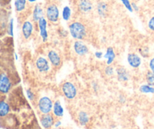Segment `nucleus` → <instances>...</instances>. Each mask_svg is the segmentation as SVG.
I'll return each instance as SVG.
<instances>
[{
	"label": "nucleus",
	"mask_w": 154,
	"mask_h": 129,
	"mask_svg": "<svg viewBox=\"0 0 154 129\" xmlns=\"http://www.w3.org/2000/svg\"><path fill=\"white\" fill-rule=\"evenodd\" d=\"M62 125V122L60 120H57L54 122V128H60V126Z\"/></svg>",
	"instance_id": "37"
},
{
	"label": "nucleus",
	"mask_w": 154,
	"mask_h": 129,
	"mask_svg": "<svg viewBox=\"0 0 154 129\" xmlns=\"http://www.w3.org/2000/svg\"><path fill=\"white\" fill-rule=\"evenodd\" d=\"M147 26H148V28L150 29L151 31L154 32V16L152 17V18L149 20Z\"/></svg>",
	"instance_id": "31"
},
{
	"label": "nucleus",
	"mask_w": 154,
	"mask_h": 129,
	"mask_svg": "<svg viewBox=\"0 0 154 129\" xmlns=\"http://www.w3.org/2000/svg\"><path fill=\"white\" fill-rule=\"evenodd\" d=\"M104 58L106 60V65H112L116 59V53L113 47H108L105 53L104 54Z\"/></svg>",
	"instance_id": "16"
},
{
	"label": "nucleus",
	"mask_w": 154,
	"mask_h": 129,
	"mask_svg": "<svg viewBox=\"0 0 154 129\" xmlns=\"http://www.w3.org/2000/svg\"><path fill=\"white\" fill-rule=\"evenodd\" d=\"M127 63L132 69H138L142 64V59L140 54L135 52H131L127 54Z\"/></svg>",
	"instance_id": "9"
},
{
	"label": "nucleus",
	"mask_w": 154,
	"mask_h": 129,
	"mask_svg": "<svg viewBox=\"0 0 154 129\" xmlns=\"http://www.w3.org/2000/svg\"><path fill=\"white\" fill-rule=\"evenodd\" d=\"M34 33V24L31 21H25L22 24V34L25 39H29Z\"/></svg>",
	"instance_id": "12"
},
{
	"label": "nucleus",
	"mask_w": 154,
	"mask_h": 129,
	"mask_svg": "<svg viewBox=\"0 0 154 129\" xmlns=\"http://www.w3.org/2000/svg\"><path fill=\"white\" fill-rule=\"evenodd\" d=\"M52 113L53 115L57 118H62L64 115V108H63L61 102L59 100H57L54 103Z\"/></svg>",
	"instance_id": "18"
},
{
	"label": "nucleus",
	"mask_w": 154,
	"mask_h": 129,
	"mask_svg": "<svg viewBox=\"0 0 154 129\" xmlns=\"http://www.w3.org/2000/svg\"><path fill=\"white\" fill-rule=\"evenodd\" d=\"M45 11L40 4H35L32 12V20L33 22L37 23L41 18H45Z\"/></svg>",
	"instance_id": "15"
},
{
	"label": "nucleus",
	"mask_w": 154,
	"mask_h": 129,
	"mask_svg": "<svg viewBox=\"0 0 154 129\" xmlns=\"http://www.w3.org/2000/svg\"><path fill=\"white\" fill-rule=\"evenodd\" d=\"M38 0H27V2L29 3H35Z\"/></svg>",
	"instance_id": "38"
},
{
	"label": "nucleus",
	"mask_w": 154,
	"mask_h": 129,
	"mask_svg": "<svg viewBox=\"0 0 154 129\" xmlns=\"http://www.w3.org/2000/svg\"><path fill=\"white\" fill-rule=\"evenodd\" d=\"M131 5H132V9H133L134 11H139V7H138V5L135 2H131Z\"/></svg>",
	"instance_id": "36"
},
{
	"label": "nucleus",
	"mask_w": 154,
	"mask_h": 129,
	"mask_svg": "<svg viewBox=\"0 0 154 129\" xmlns=\"http://www.w3.org/2000/svg\"><path fill=\"white\" fill-rule=\"evenodd\" d=\"M45 18L48 22L57 24L60 18V11L59 7L55 3L49 4L45 8Z\"/></svg>",
	"instance_id": "2"
},
{
	"label": "nucleus",
	"mask_w": 154,
	"mask_h": 129,
	"mask_svg": "<svg viewBox=\"0 0 154 129\" xmlns=\"http://www.w3.org/2000/svg\"><path fill=\"white\" fill-rule=\"evenodd\" d=\"M78 11L83 15H87L93 10V3L92 0H78Z\"/></svg>",
	"instance_id": "10"
},
{
	"label": "nucleus",
	"mask_w": 154,
	"mask_h": 129,
	"mask_svg": "<svg viewBox=\"0 0 154 129\" xmlns=\"http://www.w3.org/2000/svg\"><path fill=\"white\" fill-rule=\"evenodd\" d=\"M122 2V4L123 5L126 9H127L129 12H133V9L132 8V5H131L130 0H120Z\"/></svg>",
	"instance_id": "26"
},
{
	"label": "nucleus",
	"mask_w": 154,
	"mask_h": 129,
	"mask_svg": "<svg viewBox=\"0 0 154 129\" xmlns=\"http://www.w3.org/2000/svg\"><path fill=\"white\" fill-rule=\"evenodd\" d=\"M10 111V107L8 104L4 101H0V116L4 117L7 116Z\"/></svg>",
	"instance_id": "22"
},
{
	"label": "nucleus",
	"mask_w": 154,
	"mask_h": 129,
	"mask_svg": "<svg viewBox=\"0 0 154 129\" xmlns=\"http://www.w3.org/2000/svg\"><path fill=\"white\" fill-rule=\"evenodd\" d=\"M14 55H15V58H16V60H17V58H18V57H17V54H15Z\"/></svg>",
	"instance_id": "39"
},
{
	"label": "nucleus",
	"mask_w": 154,
	"mask_h": 129,
	"mask_svg": "<svg viewBox=\"0 0 154 129\" xmlns=\"http://www.w3.org/2000/svg\"><path fill=\"white\" fill-rule=\"evenodd\" d=\"M46 57H48V60L50 61L53 67L58 68L62 65V63H63L62 57L57 50L54 49V48L48 50Z\"/></svg>",
	"instance_id": "7"
},
{
	"label": "nucleus",
	"mask_w": 154,
	"mask_h": 129,
	"mask_svg": "<svg viewBox=\"0 0 154 129\" xmlns=\"http://www.w3.org/2000/svg\"><path fill=\"white\" fill-rule=\"evenodd\" d=\"M35 66L37 71L40 73H48L51 69V64L48 57L44 55H39L35 60Z\"/></svg>",
	"instance_id": "5"
},
{
	"label": "nucleus",
	"mask_w": 154,
	"mask_h": 129,
	"mask_svg": "<svg viewBox=\"0 0 154 129\" xmlns=\"http://www.w3.org/2000/svg\"><path fill=\"white\" fill-rule=\"evenodd\" d=\"M115 74L117 80L121 82H126L130 79V73L127 69L123 66H118L116 68Z\"/></svg>",
	"instance_id": "14"
},
{
	"label": "nucleus",
	"mask_w": 154,
	"mask_h": 129,
	"mask_svg": "<svg viewBox=\"0 0 154 129\" xmlns=\"http://www.w3.org/2000/svg\"><path fill=\"white\" fill-rule=\"evenodd\" d=\"M116 69H114V67L111 65H106L105 66V69H104V73L106 76L108 77H111L115 74Z\"/></svg>",
	"instance_id": "24"
},
{
	"label": "nucleus",
	"mask_w": 154,
	"mask_h": 129,
	"mask_svg": "<svg viewBox=\"0 0 154 129\" xmlns=\"http://www.w3.org/2000/svg\"><path fill=\"white\" fill-rule=\"evenodd\" d=\"M94 55H95V57L99 59V60H100V59L102 58H104V53L101 51H96V52L94 53Z\"/></svg>",
	"instance_id": "32"
},
{
	"label": "nucleus",
	"mask_w": 154,
	"mask_h": 129,
	"mask_svg": "<svg viewBox=\"0 0 154 129\" xmlns=\"http://www.w3.org/2000/svg\"><path fill=\"white\" fill-rule=\"evenodd\" d=\"M53 129H63V128H53Z\"/></svg>",
	"instance_id": "40"
},
{
	"label": "nucleus",
	"mask_w": 154,
	"mask_h": 129,
	"mask_svg": "<svg viewBox=\"0 0 154 129\" xmlns=\"http://www.w3.org/2000/svg\"><path fill=\"white\" fill-rule=\"evenodd\" d=\"M149 69L150 71L154 73V57H152L149 61Z\"/></svg>",
	"instance_id": "35"
},
{
	"label": "nucleus",
	"mask_w": 154,
	"mask_h": 129,
	"mask_svg": "<svg viewBox=\"0 0 154 129\" xmlns=\"http://www.w3.org/2000/svg\"><path fill=\"white\" fill-rule=\"evenodd\" d=\"M77 118H78V123L81 126H86L90 122V120L89 114L86 111H84V110H81V111L78 112Z\"/></svg>",
	"instance_id": "19"
},
{
	"label": "nucleus",
	"mask_w": 154,
	"mask_h": 129,
	"mask_svg": "<svg viewBox=\"0 0 154 129\" xmlns=\"http://www.w3.org/2000/svg\"><path fill=\"white\" fill-rule=\"evenodd\" d=\"M37 107L38 110L42 114H48L52 112L54 102L49 97L43 96L39 98Z\"/></svg>",
	"instance_id": "4"
},
{
	"label": "nucleus",
	"mask_w": 154,
	"mask_h": 129,
	"mask_svg": "<svg viewBox=\"0 0 154 129\" xmlns=\"http://www.w3.org/2000/svg\"><path fill=\"white\" fill-rule=\"evenodd\" d=\"M55 116L51 113L48 114H42L40 118V122L42 126L45 129H51L54 125L55 122Z\"/></svg>",
	"instance_id": "13"
},
{
	"label": "nucleus",
	"mask_w": 154,
	"mask_h": 129,
	"mask_svg": "<svg viewBox=\"0 0 154 129\" xmlns=\"http://www.w3.org/2000/svg\"><path fill=\"white\" fill-rule=\"evenodd\" d=\"M91 87L93 89V90L95 92H97L99 89V85L96 81H93V82L91 83Z\"/></svg>",
	"instance_id": "33"
},
{
	"label": "nucleus",
	"mask_w": 154,
	"mask_h": 129,
	"mask_svg": "<svg viewBox=\"0 0 154 129\" xmlns=\"http://www.w3.org/2000/svg\"><path fill=\"white\" fill-rule=\"evenodd\" d=\"M145 79L147 82V84L153 86L154 87V73L152 71L149 70L146 73L145 75Z\"/></svg>",
	"instance_id": "25"
},
{
	"label": "nucleus",
	"mask_w": 154,
	"mask_h": 129,
	"mask_svg": "<svg viewBox=\"0 0 154 129\" xmlns=\"http://www.w3.org/2000/svg\"><path fill=\"white\" fill-rule=\"evenodd\" d=\"M118 101L121 104H124L126 102V97H125L123 95H119V97H118Z\"/></svg>",
	"instance_id": "34"
},
{
	"label": "nucleus",
	"mask_w": 154,
	"mask_h": 129,
	"mask_svg": "<svg viewBox=\"0 0 154 129\" xmlns=\"http://www.w3.org/2000/svg\"><path fill=\"white\" fill-rule=\"evenodd\" d=\"M96 11L101 18H105L108 16V5L105 2H99L96 5Z\"/></svg>",
	"instance_id": "17"
},
{
	"label": "nucleus",
	"mask_w": 154,
	"mask_h": 129,
	"mask_svg": "<svg viewBox=\"0 0 154 129\" xmlns=\"http://www.w3.org/2000/svg\"><path fill=\"white\" fill-rule=\"evenodd\" d=\"M61 91L63 96L69 101H72L78 95V89L76 85L70 81H66L63 83Z\"/></svg>",
	"instance_id": "3"
},
{
	"label": "nucleus",
	"mask_w": 154,
	"mask_h": 129,
	"mask_svg": "<svg viewBox=\"0 0 154 129\" xmlns=\"http://www.w3.org/2000/svg\"><path fill=\"white\" fill-rule=\"evenodd\" d=\"M8 33L11 36H14V20L11 19L8 23Z\"/></svg>",
	"instance_id": "27"
},
{
	"label": "nucleus",
	"mask_w": 154,
	"mask_h": 129,
	"mask_svg": "<svg viewBox=\"0 0 154 129\" xmlns=\"http://www.w3.org/2000/svg\"><path fill=\"white\" fill-rule=\"evenodd\" d=\"M73 51L76 55L84 57L90 52V48L84 40H75L72 45Z\"/></svg>",
	"instance_id": "6"
},
{
	"label": "nucleus",
	"mask_w": 154,
	"mask_h": 129,
	"mask_svg": "<svg viewBox=\"0 0 154 129\" xmlns=\"http://www.w3.org/2000/svg\"><path fill=\"white\" fill-rule=\"evenodd\" d=\"M39 36L42 39V42H47L49 39V33H48V21L46 18H42L37 22Z\"/></svg>",
	"instance_id": "8"
},
{
	"label": "nucleus",
	"mask_w": 154,
	"mask_h": 129,
	"mask_svg": "<svg viewBox=\"0 0 154 129\" xmlns=\"http://www.w3.org/2000/svg\"><path fill=\"white\" fill-rule=\"evenodd\" d=\"M26 96L28 98V99L30 101H33L35 98V93L31 90V89H27L26 90Z\"/></svg>",
	"instance_id": "29"
},
{
	"label": "nucleus",
	"mask_w": 154,
	"mask_h": 129,
	"mask_svg": "<svg viewBox=\"0 0 154 129\" xmlns=\"http://www.w3.org/2000/svg\"><path fill=\"white\" fill-rule=\"evenodd\" d=\"M68 29L69 35L74 40H84L88 34L87 26L81 21H75L70 23Z\"/></svg>",
	"instance_id": "1"
},
{
	"label": "nucleus",
	"mask_w": 154,
	"mask_h": 129,
	"mask_svg": "<svg viewBox=\"0 0 154 129\" xmlns=\"http://www.w3.org/2000/svg\"><path fill=\"white\" fill-rule=\"evenodd\" d=\"M139 53L143 57H147L149 56V48L147 47H144L142 48H139Z\"/></svg>",
	"instance_id": "28"
},
{
	"label": "nucleus",
	"mask_w": 154,
	"mask_h": 129,
	"mask_svg": "<svg viewBox=\"0 0 154 129\" xmlns=\"http://www.w3.org/2000/svg\"><path fill=\"white\" fill-rule=\"evenodd\" d=\"M72 16V10L70 6L66 5L63 7V11H62V18L63 21H69L71 20V18Z\"/></svg>",
	"instance_id": "20"
},
{
	"label": "nucleus",
	"mask_w": 154,
	"mask_h": 129,
	"mask_svg": "<svg viewBox=\"0 0 154 129\" xmlns=\"http://www.w3.org/2000/svg\"><path fill=\"white\" fill-rule=\"evenodd\" d=\"M11 82L5 73H0V92L7 94L11 89Z\"/></svg>",
	"instance_id": "11"
},
{
	"label": "nucleus",
	"mask_w": 154,
	"mask_h": 129,
	"mask_svg": "<svg viewBox=\"0 0 154 129\" xmlns=\"http://www.w3.org/2000/svg\"><path fill=\"white\" fill-rule=\"evenodd\" d=\"M27 0H14L15 10L18 13H20L25 11L26 8Z\"/></svg>",
	"instance_id": "21"
},
{
	"label": "nucleus",
	"mask_w": 154,
	"mask_h": 129,
	"mask_svg": "<svg viewBox=\"0 0 154 129\" xmlns=\"http://www.w3.org/2000/svg\"><path fill=\"white\" fill-rule=\"evenodd\" d=\"M139 92L142 94H154V87L148 84H143L139 87Z\"/></svg>",
	"instance_id": "23"
},
{
	"label": "nucleus",
	"mask_w": 154,
	"mask_h": 129,
	"mask_svg": "<svg viewBox=\"0 0 154 129\" xmlns=\"http://www.w3.org/2000/svg\"><path fill=\"white\" fill-rule=\"evenodd\" d=\"M69 34V30H66L63 28H61L59 30V35H60V37L66 38V37H67L68 35Z\"/></svg>",
	"instance_id": "30"
}]
</instances>
